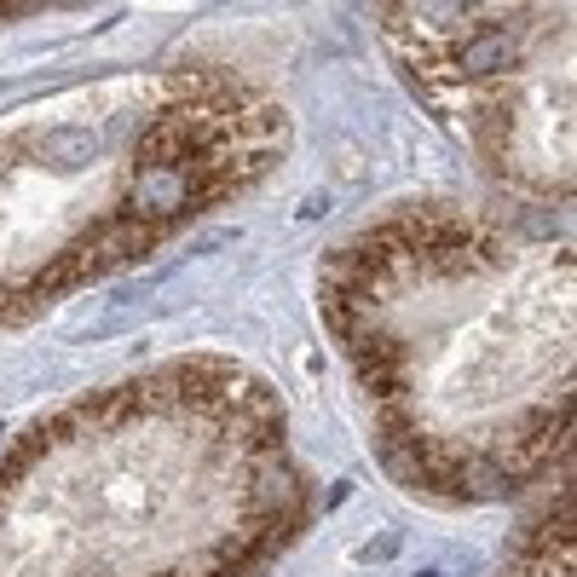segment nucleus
I'll use <instances>...</instances> for the list:
<instances>
[{"label": "nucleus", "instance_id": "1", "mask_svg": "<svg viewBox=\"0 0 577 577\" xmlns=\"http://www.w3.org/2000/svg\"><path fill=\"white\" fill-rule=\"evenodd\" d=\"M514 64V35L508 29H474L456 52H450V69L456 75H497Z\"/></svg>", "mask_w": 577, "mask_h": 577}]
</instances>
